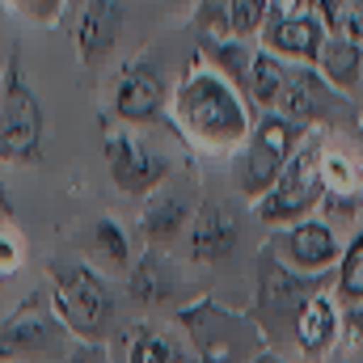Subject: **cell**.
Returning <instances> with one entry per match:
<instances>
[{"instance_id": "obj_29", "label": "cell", "mask_w": 363, "mask_h": 363, "mask_svg": "<svg viewBox=\"0 0 363 363\" xmlns=\"http://www.w3.org/2000/svg\"><path fill=\"white\" fill-rule=\"evenodd\" d=\"M313 9L325 17V26H334V17H338V9H342V0H313Z\"/></svg>"}, {"instance_id": "obj_32", "label": "cell", "mask_w": 363, "mask_h": 363, "mask_svg": "<svg viewBox=\"0 0 363 363\" xmlns=\"http://www.w3.org/2000/svg\"><path fill=\"white\" fill-rule=\"evenodd\" d=\"M0 216H9V199H4V190H0Z\"/></svg>"}, {"instance_id": "obj_22", "label": "cell", "mask_w": 363, "mask_h": 363, "mask_svg": "<svg viewBox=\"0 0 363 363\" xmlns=\"http://www.w3.org/2000/svg\"><path fill=\"white\" fill-rule=\"evenodd\" d=\"M321 182H325V194L334 199H363V165L347 148L321 144Z\"/></svg>"}, {"instance_id": "obj_34", "label": "cell", "mask_w": 363, "mask_h": 363, "mask_svg": "<svg viewBox=\"0 0 363 363\" xmlns=\"http://www.w3.org/2000/svg\"><path fill=\"white\" fill-rule=\"evenodd\" d=\"M271 4H274V0H271Z\"/></svg>"}, {"instance_id": "obj_14", "label": "cell", "mask_w": 363, "mask_h": 363, "mask_svg": "<svg viewBox=\"0 0 363 363\" xmlns=\"http://www.w3.org/2000/svg\"><path fill=\"white\" fill-rule=\"evenodd\" d=\"M237 245H241V220L224 203H203L194 211V220H190V254H194V262L216 267V262L233 258Z\"/></svg>"}, {"instance_id": "obj_13", "label": "cell", "mask_w": 363, "mask_h": 363, "mask_svg": "<svg viewBox=\"0 0 363 363\" xmlns=\"http://www.w3.org/2000/svg\"><path fill=\"white\" fill-rule=\"evenodd\" d=\"M165 77L152 60H131L114 85V114L123 123H152L165 110Z\"/></svg>"}, {"instance_id": "obj_6", "label": "cell", "mask_w": 363, "mask_h": 363, "mask_svg": "<svg viewBox=\"0 0 363 363\" xmlns=\"http://www.w3.org/2000/svg\"><path fill=\"white\" fill-rule=\"evenodd\" d=\"M267 250L279 262H287L291 271L313 274V279H334L338 262H342V241H338L334 224L317 220V216H308L291 228H274Z\"/></svg>"}, {"instance_id": "obj_11", "label": "cell", "mask_w": 363, "mask_h": 363, "mask_svg": "<svg viewBox=\"0 0 363 363\" xmlns=\"http://www.w3.org/2000/svg\"><path fill=\"white\" fill-rule=\"evenodd\" d=\"M342 325H347V317H342V300L334 296V283L317 287V291L304 300V308L296 313V321H291V342H296L300 359L321 363L334 347H338Z\"/></svg>"}, {"instance_id": "obj_20", "label": "cell", "mask_w": 363, "mask_h": 363, "mask_svg": "<svg viewBox=\"0 0 363 363\" xmlns=\"http://www.w3.org/2000/svg\"><path fill=\"white\" fill-rule=\"evenodd\" d=\"M178 347L152 330V325H127L118 334V347H114V363H178Z\"/></svg>"}, {"instance_id": "obj_21", "label": "cell", "mask_w": 363, "mask_h": 363, "mask_svg": "<svg viewBox=\"0 0 363 363\" xmlns=\"http://www.w3.org/2000/svg\"><path fill=\"white\" fill-rule=\"evenodd\" d=\"M287 85V64L271 55V51H254V68H250V85H245V97H250V106L258 110V114H267L279 106V93Z\"/></svg>"}, {"instance_id": "obj_19", "label": "cell", "mask_w": 363, "mask_h": 363, "mask_svg": "<svg viewBox=\"0 0 363 363\" xmlns=\"http://www.w3.org/2000/svg\"><path fill=\"white\" fill-rule=\"evenodd\" d=\"M190 207L174 194H148L144 211H140V233L148 237V245H169L182 228L190 224Z\"/></svg>"}, {"instance_id": "obj_30", "label": "cell", "mask_w": 363, "mask_h": 363, "mask_svg": "<svg viewBox=\"0 0 363 363\" xmlns=\"http://www.w3.org/2000/svg\"><path fill=\"white\" fill-rule=\"evenodd\" d=\"M254 363H296V359H287L283 351H274V347H267V351H262V355H258Z\"/></svg>"}, {"instance_id": "obj_33", "label": "cell", "mask_w": 363, "mask_h": 363, "mask_svg": "<svg viewBox=\"0 0 363 363\" xmlns=\"http://www.w3.org/2000/svg\"><path fill=\"white\" fill-rule=\"evenodd\" d=\"M77 363H97V355H89V351H85V355H81Z\"/></svg>"}, {"instance_id": "obj_2", "label": "cell", "mask_w": 363, "mask_h": 363, "mask_svg": "<svg viewBox=\"0 0 363 363\" xmlns=\"http://www.w3.org/2000/svg\"><path fill=\"white\" fill-rule=\"evenodd\" d=\"M182 334L190 338L199 363H254L271 342L250 313H233L216 300H199L178 313Z\"/></svg>"}, {"instance_id": "obj_3", "label": "cell", "mask_w": 363, "mask_h": 363, "mask_svg": "<svg viewBox=\"0 0 363 363\" xmlns=\"http://www.w3.org/2000/svg\"><path fill=\"white\" fill-rule=\"evenodd\" d=\"M321 144H325V131H308L300 140V148L291 152V161L283 165V174L274 178V186L254 203V216L267 228H291V224H300V220L321 211V199H325Z\"/></svg>"}, {"instance_id": "obj_18", "label": "cell", "mask_w": 363, "mask_h": 363, "mask_svg": "<svg viewBox=\"0 0 363 363\" xmlns=\"http://www.w3.org/2000/svg\"><path fill=\"white\" fill-rule=\"evenodd\" d=\"M55 338V321L38 308L26 304L17 317H9V325L0 330V355H34L38 347H47Z\"/></svg>"}, {"instance_id": "obj_24", "label": "cell", "mask_w": 363, "mask_h": 363, "mask_svg": "<svg viewBox=\"0 0 363 363\" xmlns=\"http://www.w3.org/2000/svg\"><path fill=\"white\" fill-rule=\"evenodd\" d=\"M271 17V0H228V38H258Z\"/></svg>"}, {"instance_id": "obj_10", "label": "cell", "mask_w": 363, "mask_h": 363, "mask_svg": "<svg viewBox=\"0 0 363 363\" xmlns=\"http://www.w3.org/2000/svg\"><path fill=\"white\" fill-rule=\"evenodd\" d=\"M325 38H330V26H325L321 13H274L271 9L267 26L258 34V47L279 55L283 64H308V68H317Z\"/></svg>"}, {"instance_id": "obj_12", "label": "cell", "mask_w": 363, "mask_h": 363, "mask_svg": "<svg viewBox=\"0 0 363 363\" xmlns=\"http://www.w3.org/2000/svg\"><path fill=\"white\" fill-rule=\"evenodd\" d=\"M106 165H110V178L123 194H152L165 174H169V161L161 152H152L148 144L131 140V135H110L106 140Z\"/></svg>"}, {"instance_id": "obj_31", "label": "cell", "mask_w": 363, "mask_h": 363, "mask_svg": "<svg viewBox=\"0 0 363 363\" xmlns=\"http://www.w3.org/2000/svg\"><path fill=\"white\" fill-rule=\"evenodd\" d=\"M355 131H359V144H363V110L355 114Z\"/></svg>"}, {"instance_id": "obj_9", "label": "cell", "mask_w": 363, "mask_h": 363, "mask_svg": "<svg viewBox=\"0 0 363 363\" xmlns=\"http://www.w3.org/2000/svg\"><path fill=\"white\" fill-rule=\"evenodd\" d=\"M43 144V106L30 93L21 64H9L4 77V118H0V157L9 161H34Z\"/></svg>"}, {"instance_id": "obj_16", "label": "cell", "mask_w": 363, "mask_h": 363, "mask_svg": "<svg viewBox=\"0 0 363 363\" xmlns=\"http://www.w3.org/2000/svg\"><path fill=\"white\" fill-rule=\"evenodd\" d=\"M317 72L330 81V89H338L347 101L359 97V89H363V43L330 30V38L321 47V60H317Z\"/></svg>"}, {"instance_id": "obj_17", "label": "cell", "mask_w": 363, "mask_h": 363, "mask_svg": "<svg viewBox=\"0 0 363 363\" xmlns=\"http://www.w3.org/2000/svg\"><path fill=\"white\" fill-rule=\"evenodd\" d=\"M178 291V267L161 254V250H148L135 267H131V296L148 308L157 304H169Z\"/></svg>"}, {"instance_id": "obj_15", "label": "cell", "mask_w": 363, "mask_h": 363, "mask_svg": "<svg viewBox=\"0 0 363 363\" xmlns=\"http://www.w3.org/2000/svg\"><path fill=\"white\" fill-rule=\"evenodd\" d=\"M123 17H127V0H89L85 4L81 30H77V47H81L85 64H97L114 51V43L123 34Z\"/></svg>"}, {"instance_id": "obj_4", "label": "cell", "mask_w": 363, "mask_h": 363, "mask_svg": "<svg viewBox=\"0 0 363 363\" xmlns=\"http://www.w3.org/2000/svg\"><path fill=\"white\" fill-rule=\"evenodd\" d=\"M308 131H300L296 123H287L283 114H258L254 118V131H250V140H245V148L237 152V161H233V186H237V194L254 207L267 190L274 186V178L283 174V165L291 161V152L300 148V140H304Z\"/></svg>"}, {"instance_id": "obj_7", "label": "cell", "mask_w": 363, "mask_h": 363, "mask_svg": "<svg viewBox=\"0 0 363 363\" xmlns=\"http://www.w3.org/2000/svg\"><path fill=\"white\" fill-rule=\"evenodd\" d=\"M342 93L330 89V81L308 68V64H287V85L279 93L274 114H283L287 123H296L300 131H325L334 127L338 110H342Z\"/></svg>"}, {"instance_id": "obj_28", "label": "cell", "mask_w": 363, "mask_h": 363, "mask_svg": "<svg viewBox=\"0 0 363 363\" xmlns=\"http://www.w3.org/2000/svg\"><path fill=\"white\" fill-rule=\"evenodd\" d=\"M21 267V250H17V241L0 228V274H13Z\"/></svg>"}, {"instance_id": "obj_1", "label": "cell", "mask_w": 363, "mask_h": 363, "mask_svg": "<svg viewBox=\"0 0 363 363\" xmlns=\"http://www.w3.org/2000/svg\"><path fill=\"white\" fill-rule=\"evenodd\" d=\"M254 106L220 68L194 64L174 89V123L178 131L211 157H237L254 131Z\"/></svg>"}, {"instance_id": "obj_27", "label": "cell", "mask_w": 363, "mask_h": 363, "mask_svg": "<svg viewBox=\"0 0 363 363\" xmlns=\"http://www.w3.org/2000/svg\"><path fill=\"white\" fill-rule=\"evenodd\" d=\"M21 9H26V17H30V21H43V26H51V21L60 17L64 0H21Z\"/></svg>"}, {"instance_id": "obj_5", "label": "cell", "mask_w": 363, "mask_h": 363, "mask_svg": "<svg viewBox=\"0 0 363 363\" xmlns=\"http://www.w3.org/2000/svg\"><path fill=\"white\" fill-rule=\"evenodd\" d=\"M325 283H334V279H313V274H300L291 271L287 262H279L271 250L262 254V262H258V296H254V321H258V330L267 334L274 325H283L287 330V338H291V321H296V313L304 308V300L317 291V287H325Z\"/></svg>"}, {"instance_id": "obj_26", "label": "cell", "mask_w": 363, "mask_h": 363, "mask_svg": "<svg viewBox=\"0 0 363 363\" xmlns=\"http://www.w3.org/2000/svg\"><path fill=\"white\" fill-rule=\"evenodd\" d=\"M330 30H334V34H347V38H355V43H363V0H342V9H338V17H334Z\"/></svg>"}, {"instance_id": "obj_25", "label": "cell", "mask_w": 363, "mask_h": 363, "mask_svg": "<svg viewBox=\"0 0 363 363\" xmlns=\"http://www.w3.org/2000/svg\"><path fill=\"white\" fill-rule=\"evenodd\" d=\"M93 250H97L101 258H110L114 267H127V262H131V241H127V233H123L110 216H101V220L93 224Z\"/></svg>"}, {"instance_id": "obj_8", "label": "cell", "mask_w": 363, "mask_h": 363, "mask_svg": "<svg viewBox=\"0 0 363 363\" xmlns=\"http://www.w3.org/2000/svg\"><path fill=\"white\" fill-rule=\"evenodd\" d=\"M55 308L64 317V325L81 338H101L106 325H110V313H114V300L106 291V283L89 271V267H72V271H60L55 283Z\"/></svg>"}, {"instance_id": "obj_23", "label": "cell", "mask_w": 363, "mask_h": 363, "mask_svg": "<svg viewBox=\"0 0 363 363\" xmlns=\"http://www.w3.org/2000/svg\"><path fill=\"white\" fill-rule=\"evenodd\" d=\"M334 296L347 308H363V228H355L351 241L342 245V262L334 271Z\"/></svg>"}]
</instances>
